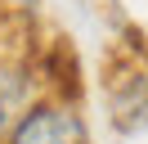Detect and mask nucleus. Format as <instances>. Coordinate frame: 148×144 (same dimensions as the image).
Wrapping results in <instances>:
<instances>
[{"label":"nucleus","mask_w":148,"mask_h":144,"mask_svg":"<svg viewBox=\"0 0 148 144\" xmlns=\"http://www.w3.org/2000/svg\"><path fill=\"white\" fill-rule=\"evenodd\" d=\"M9 144H90V140L76 113L58 104H36L18 117V126L9 131Z\"/></svg>","instance_id":"f257e3e1"},{"label":"nucleus","mask_w":148,"mask_h":144,"mask_svg":"<svg viewBox=\"0 0 148 144\" xmlns=\"http://www.w3.org/2000/svg\"><path fill=\"white\" fill-rule=\"evenodd\" d=\"M27 108V72L23 68H0V135H9Z\"/></svg>","instance_id":"f03ea898"}]
</instances>
